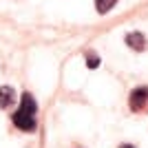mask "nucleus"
Masks as SVG:
<instances>
[{
  "instance_id": "f257e3e1",
  "label": "nucleus",
  "mask_w": 148,
  "mask_h": 148,
  "mask_svg": "<svg viewBox=\"0 0 148 148\" xmlns=\"http://www.w3.org/2000/svg\"><path fill=\"white\" fill-rule=\"evenodd\" d=\"M13 124L20 130H33L36 128V99L31 97L29 93L22 95L20 108L13 113Z\"/></svg>"
},
{
  "instance_id": "39448f33",
  "label": "nucleus",
  "mask_w": 148,
  "mask_h": 148,
  "mask_svg": "<svg viewBox=\"0 0 148 148\" xmlns=\"http://www.w3.org/2000/svg\"><path fill=\"white\" fill-rule=\"evenodd\" d=\"M115 2H117V0H95V7H97L99 13H106V11H111V9H113Z\"/></svg>"
},
{
  "instance_id": "f03ea898",
  "label": "nucleus",
  "mask_w": 148,
  "mask_h": 148,
  "mask_svg": "<svg viewBox=\"0 0 148 148\" xmlns=\"http://www.w3.org/2000/svg\"><path fill=\"white\" fill-rule=\"evenodd\" d=\"M148 106V88L146 86H139L130 93V108L133 111H144Z\"/></svg>"
},
{
  "instance_id": "0eeeda50",
  "label": "nucleus",
  "mask_w": 148,
  "mask_h": 148,
  "mask_svg": "<svg viewBox=\"0 0 148 148\" xmlns=\"http://www.w3.org/2000/svg\"><path fill=\"white\" fill-rule=\"evenodd\" d=\"M122 148H133V146H128V144H126V146H122Z\"/></svg>"
},
{
  "instance_id": "20e7f679",
  "label": "nucleus",
  "mask_w": 148,
  "mask_h": 148,
  "mask_svg": "<svg viewBox=\"0 0 148 148\" xmlns=\"http://www.w3.org/2000/svg\"><path fill=\"white\" fill-rule=\"evenodd\" d=\"M126 42H128L130 49H137V51L146 49V40H144L142 33H128V36H126Z\"/></svg>"
},
{
  "instance_id": "7ed1b4c3",
  "label": "nucleus",
  "mask_w": 148,
  "mask_h": 148,
  "mask_svg": "<svg viewBox=\"0 0 148 148\" xmlns=\"http://www.w3.org/2000/svg\"><path fill=\"white\" fill-rule=\"evenodd\" d=\"M13 99H16V93H13L11 86H0V108L11 106Z\"/></svg>"
},
{
  "instance_id": "423d86ee",
  "label": "nucleus",
  "mask_w": 148,
  "mask_h": 148,
  "mask_svg": "<svg viewBox=\"0 0 148 148\" xmlns=\"http://www.w3.org/2000/svg\"><path fill=\"white\" fill-rule=\"evenodd\" d=\"M97 64H99V60H97V58H88V66H91V69H95Z\"/></svg>"
}]
</instances>
